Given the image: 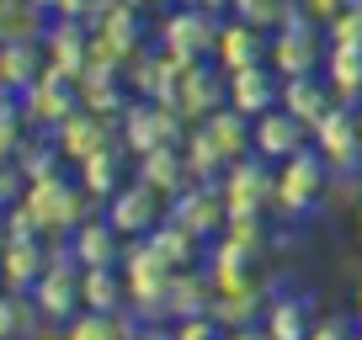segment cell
<instances>
[{"mask_svg": "<svg viewBox=\"0 0 362 340\" xmlns=\"http://www.w3.org/2000/svg\"><path fill=\"white\" fill-rule=\"evenodd\" d=\"M325 186H330V165L320 149H298L293 159H283L277 165V213L283 218H309L320 213V202H325Z\"/></svg>", "mask_w": 362, "mask_h": 340, "instance_id": "6da1fadb", "label": "cell"}, {"mask_svg": "<svg viewBox=\"0 0 362 340\" xmlns=\"http://www.w3.org/2000/svg\"><path fill=\"white\" fill-rule=\"evenodd\" d=\"M218 11H203V6H176L170 16H160V48L181 64H203L218 48Z\"/></svg>", "mask_w": 362, "mask_h": 340, "instance_id": "7a4b0ae2", "label": "cell"}, {"mask_svg": "<svg viewBox=\"0 0 362 340\" xmlns=\"http://www.w3.org/2000/svg\"><path fill=\"white\" fill-rule=\"evenodd\" d=\"M267 64L277 69V75H309V69L325 64V37H320V16H309L304 6H298L293 16H288L277 32H272V54Z\"/></svg>", "mask_w": 362, "mask_h": 340, "instance_id": "3957f363", "label": "cell"}, {"mask_svg": "<svg viewBox=\"0 0 362 340\" xmlns=\"http://www.w3.org/2000/svg\"><path fill=\"white\" fill-rule=\"evenodd\" d=\"M80 197H86V186H69L64 176L54 170V176H37V181H27L22 207L37 218V229H43V234H59V229H75L80 218H86Z\"/></svg>", "mask_w": 362, "mask_h": 340, "instance_id": "277c9868", "label": "cell"}, {"mask_svg": "<svg viewBox=\"0 0 362 340\" xmlns=\"http://www.w3.org/2000/svg\"><path fill=\"white\" fill-rule=\"evenodd\" d=\"M224 202H229V213H267L277 202V170H272V159H261V154L235 159L224 176Z\"/></svg>", "mask_w": 362, "mask_h": 340, "instance_id": "5b68a950", "label": "cell"}, {"mask_svg": "<svg viewBox=\"0 0 362 340\" xmlns=\"http://www.w3.org/2000/svg\"><path fill=\"white\" fill-rule=\"evenodd\" d=\"M170 218H176V224H187L197 239H218V234H224V224H229L224 186H214V181L181 186V192L170 197Z\"/></svg>", "mask_w": 362, "mask_h": 340, "instance_id": "8992f818", "label": "cell"}, {"mask_svg": "<svg viewBox=\"0 0 362 340\" xmlns=\"http://www.w3.org/2000/svg\"><path fill=\"white\" fill-rule=\"evenodd\" d=\"M309 138H315V149L325 154L330 170H362V112H357V107L341 102Z\"/></svg>", "mask_w": 362, "mask_h": 340, "instance_id": "52a82bcc", "label": "cell"}, {"mask_svg": "<svg viewBox=\"0 0 362 340\" xmlns=\"http://www.w3.org/2000/svg\"><path fill=\"white\" fill-rule=\"evenodd\" d=\"M107 218H112V224L123 229L128 239H144L149 229L165 218V197H160L155 186L144 181V176H134L128 186H117V192L107 197Z\"/></svg>", "mask_w": 362, "mask_h": 340, "instance_id": "ba28073f", "label": "cell"}, {"mask_svg": "<svg viewBox=\"0 0 362 340\" xmlns=\"http://www.w3.org/2000/svg\"><path fill=\"white\" fill-rule=\"evenodd\" d=\"M250 133H256V154H261V159H272V165H283V159H293L298 149H309V144H304L309 128L298 123V117L288 112L283 102L267 107L261 117H250Z\"/></svg>", "mask_w": 362, "mask_h": 340, "instance_id": "9c48e42d", "label": "cell"}, {"mask_svg": "<svg viewBox=\"0 0 362 340\" xmlns=\"http://www.w3.org/2000/svg\"><path fill=\"white\" fill-rule=\"evenodd\" d=\"M267 54H272V32H267V27L245 22V16H235V22L218 27L214 59H218V69H224V75H235V69H250V64H267Z\"/></svg>", "mask_w": 362, "mask_h": 340, "instance_id": "30bf717a", "label": "cell"}, {"mask_svg": "<svg viewBox=\"0 0 362 340\" xmlns=\"http://www.w3.org/2000/svg\"><path fill=\"white\" fill-rule=\"evenodd\" d=\"M283 107L315 133V128L341 107V96L330 91V80H320V69H309V75H283Z\"/></svg>", "mask_w": 362, "mask_h": 340, "instance_id": "8fae6325", "label": "cell"}, {"mask_svg": "<svg viewBox=\"0 0 362 340\" xmlns=\"http://www.w3.org/2000/svg\"><path fill=\"white\" fill-rule=\"evenodd\" d=\"M69 250H75L80 266H117L128 250V234L112 224V218H80L75 229H69Z\"/></svg>", "mask_w": 362, "mask_h": 340, "instance_id": "7c38bea8", "label": "cell"}, {"mask_svg": "<svg viewBox=\"0 0 362 340\" xmlns=\"http://www.w3.org/2000/svg\"><path fill=\"white\" fill-rule=\"evenodd\" d=\"M277 102H283V75L272 64H250V69H235V75H229V107H240L245 117H261Z\"/></svg>", "mask_w": 362, "mask_h": 340, "instance_id": "4fadbf2b", "label": "cell"}, {"mask_svg": "<svg viewBox=\"0 0 362 340\" xmlns=\"http://www.w3.org/2000/svg\"><path fill=\"white\" fill-rule=\"evenodd\" d=\"M197 128H203V133L214 138V149L224 154V170L235 165V159L256 154V133H250V117L240 112V107H229V102H224V107H214V112H208Z\"/></svg>", "mask_w": 362, "mask_h": 340, "instance_id": "5bb4252c", "label": "cell"}, {"mask_svg": "<svg viewBox=\"0 0 362 340\" xmlns=\"http://www.w3.org/2000/svg\"><path fill=\"white\" fill-rule=\"evenodd\" d=\"M229 102V80H218L214 69L208 64H187V75H181V91H176V112L181 117H197V123H203L208 112H214V107H224Z\"/></svg>", "mask_w": 362, "mask_h": 340, "instance_id": "9a60e30c", "label": "cell"}, {"mask_svg": "<svg viewBox=\"0 0 362 340\" xmlns=\"http://www.w3.org/2000/svg\"><path fill=\"white\" fill-rule=\"evenodd\" d=\"M214 277L208 272H192V266H176L170 272V287H165V319H187V314H214Z\"/></svg>", "mask_w": 362, "mask_h": 340, "instance_id": "2e32d148", "label": "cell"}, {"mask_svg": "<svg viewBox=\"0 0 362 340\" xmlns=\"http://www.w3.org/2000/svg\"><path fill=\"white\" fill-rule=\"evenodd\" d=\"M59 154H69L80 165L86 154H96V149L112 144V128H107V112H90V107H80V112H69L64 123H59Z\"/></svg>", "mask_w": 362, "mask_h": 340, "instance_id": "e0dca14e", "label": "cell"}, {"mask_svg": "<svg viewBox=\"0 0 362 340\" xmlns=\"http://www.w3.org/2000/svg\"><path fill=\"white\" fill-rule=\"evenodd\" d=\"M43 272H48V250H43V239H6V245H0V277H6V287H16V293H33Z\"/></svg>", "mask_w": 362, "mask_h": 340, "instance_id": "ac0fdd59", "label": "cell"}, {"mask_svg": "<svg viewBox=\"0 0 362 340\" xmlns=\"http://www.w3.org/2000/svg\"><path fill=\"white\" fill-rule=\"evenodd\" d=\"M139 176H144V181L155 186L165 202L181 192V186H192V181H197L192 165H187V154H181L176 144H160V149H149V154H139Z\"/></svg>", "mask_w": 362, "mask_h": 340, "instance_id": "d6986e66", "label": "cell"}, {"mask_svg": "<svg viewBox=\"0 0 362 340\" xmlns=\"http://www.w3.org/2000/svg\"><path fill=\"white\" fill-rule=\"evenodd\" d=\"M309 324H315V308L298 293L272 298L267 314H261V335H272V340H309Z\"/></svg>", "mask_w": 362, "mask_h": 340, "instance_id": "ffe728a7", "label": "cell"}, {"mask_svg": "<svg viewBox=\"0 0 362 340\" xmlns=\"http://www.w3.org/2000/svg\"><path fill=\"white\" fill-rule=\"evenodd\" d=\"M80 308H128V277L117 266H80Z\"/></svg>", "mask_w": 362, "mask_h": 340, "instance_id": "44dd1931", "label": "cell"}, {"mask_svg": "<svg viewBox=\"0 0 362 340\" xmlns=\"http://www.w3.org/2000/svg\"><path fill=\"white\" fill-rule=\"evenodd\" d=\"M69 340H123V335H139V314L134 308H80L64 329Z\"/></svg>", "mask_w": 362, "mask_h": 340, "instance_id": "7402d4cb", "label": "cell"}, {"mask_svg": "<svg viewBox=\"0 0 362 340\" xmlns=\"http://www.w3.org/2000/svg\"><path fill=\"white\" fill-rule=\"evenodd\" d=\"M37 75H43V64H37V37H16V43H0V91L22 96Z\"/></svg>", "mask_w": 362, "mask_h": 340, "instance_id": "603a6c76", "label": "cell"}, {"mask_svg": "<svg viewBox=\"0 0 362 340\" xmlns=\"http://www.w3.org/2000/svg\"><path fill=\"white\" fill-rule=\"evenodd\" d=\"M325 80H330V91L351 107V102L362 96V48L330 43V54H325Z\"/></svg>", "mask_w": 362, "mask_h": 340, "instance_id": "cb8c5ba5", "label": "cell"}, {"mask_svg": "<svg viewBox=\"0 0 362 340\" xmlns=\"http://www.w3.org/2000/svg\"><path fill=\"white\" fill-rule=\"evenodd\" d=\"M117 170H123V165H117V149L107 144V149H96V154L80 159V186H86L90 197H102V202H107V197L117 192Z\"/></svg>", "mask_w": 362, "mask_h": 340, "instance_id": "d4e9b609", "label": "cell"}, {"mask_svg": "<svg viewBox=\"0 0 362 340\" xmlns=\"http://www.w3.org/2000/svg\"><path fill=\"white\" fill-rule=\"evenodd\" d=\"M229 11L256 22V27H267V32H277V27L298 11V0H229Z\"/></svg>", "mask_w": 362, "mask_h": 340, "instance_id": "484cf974", "label": "cell"}, {"mask_svg": "<svg viewBox=\"0 0 362 340\" xmlns=\"http://www.w3.org/2000/svg\"><path fill=\"white\" fill-rule=\"evenodd\" d=\"M181 154H187V165H192V176H197V181H214V170L224 165V154L214 149V138H208L203 128H197V133L187 138V144H181Z\"/></svg>", "mask_w": 362, "mask_h": 340, "instance_id": "4316f807", "label": "cell"}, {"mask_svg": "<svg viewBox=\"0 0 362 340\" xmlns=\"http://www.w3.org/2000/svg\"><path fill=\"white\" fill-rule=\"evenodd\" d=\"M325 32H330V43L362 48V0H346V6H341V11L325 22Z\"/></svg>", "mask_w": 362, "mask_h": 340, "instance_id": "83f0119b", "label": "cell"}, {"mask_svg": "<svg viewBox=\"0 0 362 340\" xmlns=\"http://www.w3.org/2000/svg\"><path fill=\"white\" fill-rule=\"evenodd\" d=\"M170 335L176 340H214V335H229L218 324V314H187V319H170Z\"/></svg>", "mask_w": 362, "mask_h": 340, "instance_id": "f1b7e54d", "label": "cell"}, {"mask_svg": "<svg viewBox=\"0 0 362 340\" xmlns=\"http://www.w3.org/2000/svg\"><path fill=\"white\" fill-rule=\"evenodd\" d=\"M362 319L357 314H315V324H309V340H341V335H357Z\"/></svg>", "mask_w": 362, "mask_h": 340, "instance_id": "f546056e", "label": "cell"}, {"mask_svg": "<svg viewBox=\"0 0 362 340\" xmlns=\"http://www.w3.org/2000/svg\"><path fill=\"white\" fill-rule=\"evenodd\" d=\"M16 149H22V112L0 107V159H16Z\"/></svg>", "mask_w": 362, "mask_h": 340, "instance_id": "4dcf8cb0", "label": "cell"}, {"mask_svg": "<svg viewBox=\"0 0 362 340\" xmlns=\"http://www.w3.org/2000/svg\"><path fill=\"white\" fill-rule=\"evenodd\" d=\"M298 6H304L309 16H320V22H330V16H336L341 6H346V0H298Z\"/></svg>", "mask_w": 362, "mask_h": 340, "instance_id": "1f68e13d", "label": "cell"}, {"mask_svg": "<svg viewBox=\"0 0 362 340\" xmlns=\"http://www.w3.org/2000/svg\"><path fill=\"white\" fill-rule=\"evenodd\" d=\"M176 6H203V11H229V0H176Z\"/></svg>", "mask_w": 362, "mask_h": 340, "instance_id": "d6a6232c", "label": "cell"}, {"mask_svg": "<svg viewBox=\"0 0 362 340\" xmlns=\"http://www.w3.org/2000/svg\"><path fill=\"white\" fill-rule=\"evenodd\" d=\"M0 245H6V207H0Z\"/></svg>", "mask_w": 362, "mask_h": 340, "instance_id": "836d02e7", "label": "cell"}, {"mask_svg": "<svg viewBox=\"0 0 362 340\" xmlns=\"http://www.w3.org/2000/svg\"><path fill=\"white\" fill-rule=\"evenodd\" d=\"M357 319H362V282H357Z\"/></svg>", "mask_w": 362, "mask_h": 340, "instance_id": "e575fe53", "label": "cell"}, {"mask_svg": "<svg viewBox=\"0 0 362 340\" xmlns=\"http://www.w3.org/2000/svg\"><path fill=\"white\" fill-rule=\"evenodd\" d=\"M134 6H155V0H134Z\"/></svg>", "mask_w": 362, "mask_h": 340, "instance_id": "d590c367", "label": "cell"}, {"mask_svg": "<svg viewBox=\"0 0 362 340\" xmlns=\"http://www.w3.org/2000/svg\"><path fill=\"white\" fill-rule=\"evenodd\" d=\"M357 234H362V213H357Z\"/></svg>", "mask_w": 362, "mask_h": 340, "instance_id": "8d00e7d4", "label": "cell"}, {"mask_svg": "<svg viewBox=\"0 0 362 340\" xmlns=\"http://www.w3.org/2000/svg\"><path fill=\"white\" fill-rule=\"evenodd\" d=\"M0 287H6V277H0Z\"/></svg>", "mask_w": 362, "mask_h": 340, "instance_id": "74e56055", "label": "cell"}]
</instances>
